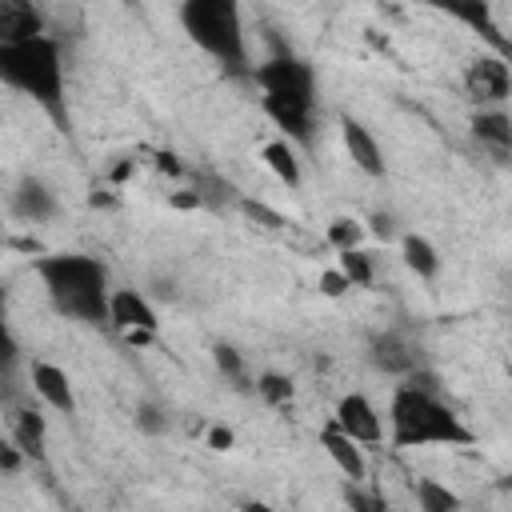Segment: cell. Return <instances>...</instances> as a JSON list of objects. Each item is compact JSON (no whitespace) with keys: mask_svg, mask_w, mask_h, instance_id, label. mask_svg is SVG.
Returning <instances> with one entry per match:
<instances>
[{"mask_svg":"<svg viewBox=\"0 0 512 512\" xmlns=\"http://www.w3.org/2000/svg\"><path fill=\"white\" fill-rule=\"evenodd\" d=\"M252 80L260 84L264 116L296 144H312L316 136V72L308 60H300L292 48L276 44V52L252 68Z\"/></svg>","mask_w":512,"mask_h":512,"instance_id":"obj_1","label":"cell"},{"mask_svg":"<svg viewBox=\"0 0 512 512\" xmlns=\"http://www.w3.org/2000/svg\"><path fill=\"white\" fill-rule=\"evenodd\" d=\"M36 276L64 320L108 324V268L88 252H52L36 260Z\"/></svg>","mask_w":512,"mask_h":512,"instance_id":"obj_2","label":"cell"},{"mask_svg":"<svg viewBox=\"0 0 512 512\" xmlns=\"http://www.w3.org/2000/svg\"><path fill=\"white\" fill-rule=\"evenodd\" d=\"M388 436L396 448H464L472 444V428L436 396L408 384H396L388 404Z\"/></svg>","mask_w":512,"mask_h":512,"instance_id":"obj_3","label":"cell"},{"mask_svg":"<svg viewBox=\"0 0 512 512\" xmlns=\"http://www.w3.org/2000/svg\"><path fill=\"white\" fill-rule=\"evenodd\" d=\"M0 84L32 96L52 120H68L64 60H60V44L48 32L16 44H0Z\"/></svg>","mask_w":512,"mask_h":512,"instance_id":"obj_4","label":"cell"},{"mask_svg":"<svg viewBox=\"0 0 512 512\" xmlns=\"http://www.w3.org/2000/svg\"><path fill=\"white\" fill-rule=\"evenodd\" d=\"M180 24L228 76L252 80L244 20L232 0H188V4H180Z\"/></svg>","mask_w":512,"mask_h":512,"instance_id":"obj_5","label":"cell"},{"mask_svg":"<svg viewBox=\"0 0 512 512\" xmlns=\"http://www.w3.org/2000/svg\"><path fill=\"white\" fill-rule=\"evenodd\" d=\"M464 88L480 108H504L508 92H512V72L504 56H480L468 64L464 72Z\"/></svg>","mask_w":512,"mask_h":512,"instance_id":"obj_6","label":"cell"},{"mask_svg":"<svg viewBox=\"0 0 512 512\" xmlns=\"http://www.w3.org/2000/svg\"><path fill=\"white\" fill-rule=\"evenodd\" d=\"M108 324H116V328L128 332L132 340H144V336H152V332L160 328L156 308H152L148 296L136 292V288H116V292H108Z\"/></svg>","mask_w":512,"mask_h":512,"instance_id":"obj_7","label":"cell"},{"mask_svg":"<svg viewBox=\"0 0 512 512\" xmlns=\"http://www.w3.org/2000/svg\"><path fill=\"white\" fill-rule=\"evenodd\" d=\"M332 428H340V432H344L348 440H356V444H380V436H384L380 412H376V404H372L364 392H348V396L336 400Z\"/></svg>","mask_w":512,"mask_h":512,"instance_id":"obj_8","label":"cell"},{"mask_svg":"<svg viewBox=\"0 0 512 512\" xmlns=\"http://www.w3.org/2000/svg\"><path fill=\"white\" fill-rule=\"evenodd\" d=\"M8 204H12V216L24 220V224H44V220H52L56 208H60V204H56V192H52L40 176H20Z\"/></svg>","mask_w":512,"mask_h":512,"instance_id":"obj_9","label":"cell"},{"mask_svg":"<svg viewBox=\"0 0 512 512\" xmlns=\"http://www.w3.org/2000/svg\"><path fill=\"white\" fill-rule=\"evenodd\" d=\"M340 140L348 160L364 172V176H384V152L376 144V136L356 120V116H340Z\"/></svg>","mask_w":512,"mask_h":512,"instance_id":"obj_10","label":"cell"},{"mask_svg":"<svg viewBox=\"0 0 512 512\" xmlns=\"http://www.w3.org/2000/svg\"><path fill=\"white\" fill-rule=\"evenodd\" d=\"M368 356H372V364L384 372V376H408L412 368H420V356H416V348L400 336V332H380L372 344H368Z\"/></svg>","mask_w":512,"mask_h":512,"instance_id":"obj_11","label":"cell"},{"mask_svg":"<svg viewBox=\"0 0 512 512\" xmlns=\"http://www.w3.org/2000/svg\"><path fill=\"white\" fill-rule=\"evenodd\" d=\"M32 388H36V396H40L48 408H56V412H64V416L76 412V392H72V380H68V372H64L60 364L36 360V364H32Z\"/></svg>","mask_w":512,"mask_h":512,"instance_id":"obj_12","label":"cell"},{"mask_svg":"<svg viewBox=\"0 0 512 512\" xmlns=\"http://www.w3.org/2000/svg\"><path fill=\"white\" fill-rule=\"evenodd\" d=\"M444 12H448L452 20H464L472 32H480V36L496 48V56L508 52V40H504L500 24L492 20V4H484V0H464V4H444Z\"/></svg>","mask_w":512,"mask_h":512,"instance_id":"obj_13","label":"cell"},{"mask_svg":"<svg viewBox=\"0 0 512 512\" xmlns=\"http://www.w3.org/2000/svg\"><path fill=\"white\" fill-rule=\"evenodd\" d=\"M320 444H324V452L332 456V464H336L352 484H360V480L368 476V464H364L360 444H356V440H348L340 428H332V424H328V428L320 432Z\"/></svg>","mask_w":512,"mask_h":512,"instance_id":"obj_14","label":"cell"},{"mask_svg":"<svg viewBox=\"0 0 512 512\" xmlns=\"http://www.w3.org/2000/svg\"><path fill=\"white\" fill-rule=\"evenodd\" d=\"M472 136L504 160L508 148H512V120H508V112H504V108H480V112L472 116Z\"/></svg>","mask_w":512,"mask_h":512,"instance_id":"obj_15","label":"cell"},{"mask_svg":"<svg viewBox=\"0 0 512 512\" xmlns=\"http://www.w3.org/2000/svg\"><path fill=\"white\" fill-rule=\"evenodd\" d=\"M44 36V12L32 4H0V44Z\"/></svg>","mask_w":512,"mask_h":512,"instance_id":"obj_16","label":"cell"},{"mask_svg":"<svg viewBox=\"0 0 512 512\" xmlns=\"http://www.w3.org/2000/svg\"><path fill=\"white\" fill-rule=\"evenodd\" d=\"M44 440H48V424L36 408H20L12 416V444L20 448V456L44 460Z\"/></svg>","mask_w":512,"mask_h":512,"instance_id":"obj_17","label":"cell"},{"mask_svg":"<svg viewBox=\"0 0 512 512\" xmlns=\"http://www.w3.org/2000/svg\"><path fill=\"white\" fill-rule=\"evenodd\" d=\"M260 160L268 164V172H272L280 184L300 188V160H296V152H292L288 140H268V144L260 148Z\"/></svg>","mask_w":512,"mask_h":512,"instance_id":"obj_18","label":"cell"},{"mask_svg":"<svg viewBox=\"0 0 512 512\" xmlns=\"http://www.w3.org/2000/svg\"><path fill=\"white\" fill-rule=\"evenodd\" d=\"M400 252H404L408 272H416L420 280H432V276L440 272V252L432 248V240H424V236H416V232H408V236L400 240Z\"/></svg>","mask_w":512,"mask_h":512,"instance_id":"obj_19","label":"cell"},{"mask_svg":"<svg viewBox=\"0 0 512 512\" xmlns=\"http://www.w3.org/2000/svg\"><path fill=\"white\" fill-rule=\"evenodd\" d=\"M416 504H420V512H460L464 508L460 496L448 484L432 480V476H420L416 480Z\"/></svg>","mask_w":512,"mask_h":512,"instance_id":"obj_20","label":"cell"},{"mask_svg":"<svg viewBox=\"0 0 512 512\" xmlns=\"http://www.w3.org/2000/svg\"><path fill=\"white\" fill-rule=\"evenodd\" d=\"M336 272L348 280V288H368V284L376 280V264H372V256H368L364 248L340 252V268H336Z\"/></svg>","mask_w":512,"mask_h":512,"instance_id":"obj_21","label":"cell"},{"mask_svg":"<svg viewBox=\"0 0 512 512\" xmlns=\"http://www.w3.org/2000/svg\"><path fill=\"white\" fill-rule=\"evenodd\" d=\"M360 236H364V228H360L356 220H348V216H336V220L328 224V244H332L336 252L360 248Z\"/></svg>","mask_w":512,"mask_h":512,"instance_id":"obj_22","label":"cell"},{"mask_svg":"<svg viewBox=\"0 0 512 512\" xmlns=\"http://www.w3.org/2000/svg\"><path fill=\"white\" fill-rule=\"evenodd\" d=\"M256 392H260L272 408H280V404H288V400H292V380H288V376H280V372H264V376L256 380Z\"/></svg>","mask_w":512,"mask_h":512,"instance_id":"obj_23","label":"cell"},{"mask_svg":"<svg viewBox=\"0 0 512 512\" xmlns=\"http://www.w3.org/2000/svg\"><path fill=\"white\" fill-rule=\"evenodd\" d=\"M212 360H216V368H220L236 388H244V356H240L232 344H216V348H212Z\"/></svg>","mask_w":512,"mask_h":512,"instance_id":"obj_24","label":"cell"},{"mask_svg":"<svg viewBox=\"0 0 512 512\" xmlns=\"http://www.w3.org/2000/svg\"><path fill=\"white\" fill-rule=\"evenodd\" d=\"M136 428H140V432H148V436H160V432H168V416H164V408H160L156 400H144V404H136Z\"/></svg>","mask_w":512,"mask_h":512,"instance_id":"obj_25","label":"cell"},{"mask_svg":"<svg viewBox=\"0 0 512 512\" xmlns=\"http://www.w3.org/2000/svg\"><path fill=\"white\" fill-rule=\"evenodd\" d=\"M16 364V336L8 328V308H4V288H0V368Z\"/></svg>","mask_w":512,"mask_h":512,"instance_id":"obj_26","label":"cell"},{"mask_svg":"<svg viewBox=\"0 0 512 512\" xmlns=\"http://www.w3.org/2000/svg\"><path fill=\"white\" fill-rule=\"evenodd\" d=\"M344 500H348V508H352V512H392L376 492H360L356 484L344 492Z\"/></svg>","mask_w":512,"mask_h":512,"instance_id":"obj_27","label":"cell"},{"mask_svg":"<svg viewBox=\"0 0 512 512\" xmlns=\"http://www.w3.org/2000/svg\"><path fill=\"white\" fill-rule=\"evenodd\" d=\"M320 292H324V296H344V292H348V280L332 268V272H324V276H320Z\"/></svg>","mask_w":512,"mask_h":512,"instance_id":"obj_28","label":"cell"},{"mask_svg":"<svg viewBox=\"0 0 512 512\" xmlns=\"http://www.w3.org/2000/svg\"><path fill=\"white\" fill-rule=\"evenodd\" d=\"M20 464H24L20 448H16V444H8V440H0V472H16Z\"/></svg>","mask_w":512,"mask_h":512,"instance_id":"obj_29","label":"cell"},{"mask_svg":"<svg viewBox=\"0 0 512 512\" xmlns=\"http://www.w3.org/2000/svg\"><path fill=\"white\" fill-rule=\"evenodd\" d=\"M232 444H236V436H232V428H220V424H216V428L208 432V448H212V452H228Z\"/></svg>","mask_w":512,"mask_h":512,"instance_id":"obj_30","label":"cell"},{"mask_svg":"<svg viewBox=\"0 0 512 512\" xmlns=\"http://www.w3.org/2000/svg\"><path fill=\"white\" fill-rule=\"evenodd\" d=\"M156 164H160L164 172H172V176H180V172H184V168L176 164V156H172V152H160V156H156Z\"/></svg>","mask_w":512,"mask_h":512,"instance_id":"obj_31","label":"cell"},{"mask_svg":"<svg viewBox=\"0 0 512 512\" xmlns=\"http://www.w3.org/2000/svg\"><path fill=\"white\" fill-rule=\"evenodd\" d=\"M372 232L388 240V236H392V220H388V216H372Z\"/></svg>","mask_w":512,"mask_h":512,"instance_id":"obj_32","label":"cell"},{"mask_svg":"<svg viewBox=\"0 0 512 512\" xmlns=\"http://www.w3.org/2000/svg\"><path fill=\"white\" fill-rule=\"evenodd\" d=\"M240 512H276V508H268L264 500H244V504H240Z\"/></svg>","mask_w":512,"mask_h":512,"instance_id":"obj_33","label":"cell"},{"mask_svg":"<svg viewBox=\"0 0 512 512\" xmlns=\"http://www.w3.org/2000/svg\"><path fill=\"white\" fill-rule=\"evenodd\" d=\"M124 176H132V160H124V164H116V172H112V180H124Z\"/></svg>","mask_w":512,"mask_h":512,"instance_id":"obj_34","label":"cell"}]
</instances>
